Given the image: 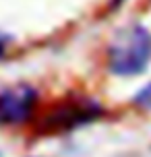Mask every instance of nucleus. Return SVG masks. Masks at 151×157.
<instances>
[{"label":"nucleus","mask_w":151,"mask_h":157,"mask_svg":"<svg viewBox=\"0 0 151 157\" xmlns=\"http://www.w3.org/2000/svg\"><path fill=\"white\" fill-rule=\"evenodd\" d=\"M106 116L108 108L102 99L89 93L71 91L46 103L33 128L41 136H58V134H71L79 128H87L103 120Z\"/></svg>","instance_id":"f257e3e1"},{"label":"nucleus","mask_w":151,"mask_h":157,"mask_svg":"<svg viewBox=\"0 0 151 157\" xmlns=\"http://www.w3.org/2000/svg\"><path fill=\"white\" fill-rule=\"evenodd\" d=\"M102 64L116 78L141 77L151 64V29L141 23H128L112 33L103 46Z\"/></svg>","instance_id":"f03ea898"},{"label":"nucleus","mask_w":151,"mask_h":157,"mask_svg":"<svg viewBox=\"0 0 151 157\" xmlns=\"http://www.w3.org/2000/svg\"><path fill=\"white\" fill-rule=\"evenodd\" d=\"M44 105L46 101L40 87L31 83H10L0 87V128H33Z\"/></svg>","instance_id":"7ed1b4c3"},{"label":"nucleus","mask_w":151,"mask_h":157,"mask_svg":"<svg viewBox=\"0 0 151 157\" xmlns=\"http://www.w3.org/2000/svg\"><path fill=\"white\" fill-rule=\"evenodd\" d=\"M130 108L135 112H143V114H151V81L145 83L143 87H139L135 93L130 95Z\"/></svg>","instance_id":"20e7f679"},{"label":"nucleus","mask_w":151,"mask_h":157,"mask_svg":"<svg viewBox=\"0 0 151 157\" xmlns=\"http://www.w3.org/2000/svg\"><path fill=\"white\" fill-rule=\"evenodd\" d=\"M10 46H13V37L8 33L0 31V62L10 54Z\"/></svg>","instance_id":"39448f33"},{"label":"nucleus","mask_w":151,"mask_h":157,"mask_svg":"<svg viewBox=\"0 0 151 157\" xmlns=\"http://www.w3.org/2000/svg\"><path fill=\"white\" fill-rule=\"evenodd\" d=\"M124 2H126V0H110V8L112 10H114V8H120Z\"/></svg>","instance_id":"423d86ee"},{"label":"nucleus","mask_w":151,"mask_h":157,"mask_svg":"<svg viewBox=\"0 0 151 157\" xmlns=\"http://www.w3.org/2000/svg\"><path fill=\"white\" fill-rule=\"evenodd\" d=\"M0 157H2V151H0Z\"/></svg>","instance_id":"0eeeda50"}]
</instances>
